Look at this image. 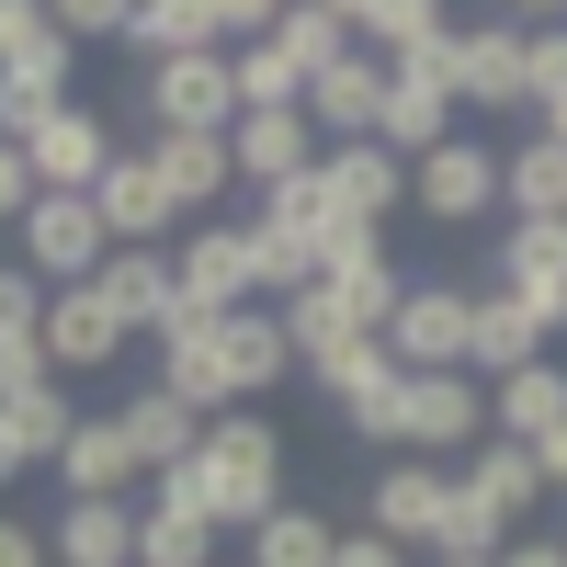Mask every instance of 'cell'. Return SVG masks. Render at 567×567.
<instances>
[{"mask_svg":"<svg viewBox=\"0 0 567 567\" xmlns=\"http://www.w3.org/2000/svg\"><path fill=\"white\" fill-rule=\"evenodd\" d=\"M284 420L272 409H216L205 420V454L194 465H171V477H148V499L171 511H205L216 534H261L272 511H284Z\"/></svg>","mask_w":567,"mask_h":567,"instance_id":"6da1fadb","label":"cell"},{"mask_svg":"<svg viewBox=\"0 0 567 567\" xmlns=\"http://www.w3.org/2000/svg\"><path fill=\"white\" fill-rule=\"evenodd\" d=\"M409 80H443L454 114H523V23H454L432 58H409Z\"/></svg>","mask_w":567,"mask_h":567,"instance_id":"7a4b0ae2","label":"cell"},{"mask_svg":"<svg viewBox=\"0 0 567 567\" xmlns=\"http://www.w3.org/2000/svg\"><path fill=\"white\" fill-rule=\"evenodd\" d=\"M488 443V386L477 374H398V420H386V454H420V465H443V454H477Z\"/></svg>","mask_w":567,"mask_h":567,"instance_id":"3957f363","label":"cell"},{"mask_svg":"<svg viewBox=\"0 0 567 567\" xmlns=\"http://www.w3.org/2000/svg\"><path fill=\"white\" fill-rule=\"evenodd\" d=\"M103 261H114V227H103L91 194H34L23 205V272L45 296H58V284H103Z\"/></svg>","mask_w":567,"mask_h":567,"instance_id":"277c9868","label":"cell"},{"mask_svg":"<svg viewBox=\"0 0 567 567\" xmlns=\"http://www.w3.org/2000/svg\"><path fill=\"white\" fill-rule=\"evenodd\" d=\"M171 261H182V307H205V318H227V307H272V296H261L250 216H205V227H182Z\"/></svg>","mask_w":567,"mask_h":567,"instance_id":"5b68a950","label":"cell"},{"mask_svg":"<svg viewBox=\"0 0 567 567\" xmlns=\"http://www.w3.org/2000/svg\"><path fill=\"white\" fill-rule=\"evenodd\" d=\"M148 125L159 136H227V125H239V58H227V45L159 58L148 69Z\"/></svg>","mask_w":567,"mask_h":567,"instance_id":"8992f818","label":"cell"},{"mask_svg":"<svg viewBox=\"0 0 567 567\" xmlns=\"http://www.w3.org/2000/svg\"><path fill=\"white\" fill-rule=\"evenodd\" d=\"M409 205L443 216V227H477V216H511V182H499V148L488 136H443L432 159H409Z\"/></svg>","mask_w":567,"mask_h":567,"instance_id":"52a82bcc","label":"cell"},{"mask_svg":"<svg viewBox=\"0 0 567 567\" xmlns=\"http://www.w3.org/2000/svg\"><path fill=\"white\" fill-rule=\"evenodd\" d=\"M443 499H454V477H443V465L386 454V465H374V488H363V534H386L398 556H432V534H443Z\"/></svg>","mask_w":567,"mask_h":567,"instance_id":"ba28073f","label":"cell"},{"mask_svg":"<svg viewBox=\"0 0 567 567\" xmlns=\"http://www.w3.org/2000/svg\"><path fill=\"white\" fill-rule=\"evenodd\" d=\"M465 329H477V296H465V284H409L398 318H386V352H398V374H454Z\"/></svg>","mask_w":567,"mask_h":567,"instance_id":"9c48e42d","label":"cell"},{"mask_svg":"<svg viewBox=\"0 0 567 567\" xmlns=\"http://www.w3.org/2000/svg\"><path fill=\"white\" fill-rule=\"evenodd\" d=\"M23 159H34V194H91V182L114 171V114H91L69 91V103L23 136Z\"/></svg>","mask_w":567,"mask_h":567,"instance_id":"30bf717a","label":"cell"},{"mask_svg":"<svg viewBox=\"0 0 567 567\" xmlns=\"http://www.w3.org/2000/svg\"><path fill=\"white\" fill-rule=\"evenodd\" d=\"M91 205H103L114 250H171V239H182V205H171V182H159L148 148H114V171L91 182Z\"/></svg>","mask_w":567,"mask_h":567,"instance_id":"8fae6325","label":"cell"},{"mask_svg":"<svg viewBox=\"0 0 567 567\" xmlns=\"http://www.w3.org/2000/svg\"><path fill=\"white\" fill-rule=\"evenodd\" d=\"M45 477H58V499H148V465H136L114 409H80V432H69V454Z\"/></svg>","mask_w":567,"mask_h":567,"instance_id":"7c38bea8","label":"cell"},{"mask_svg":"<svg viewBox=\"0 0 567 567\" xmlns=\"http://www.w3.org/2000/svg\"><path fill=\"white\" fill-rule=\"evenodd\" d=\"M125 341H136V329L114 318L103 284H58V296H45V363H58V374H114Z\"/></svg>","mask_w":567,"mask_h":567,"instance_id":"4fadbf2b","label":"cell"},{"mask_svg":"<svg viewBox=\"0 0 567 567\" xmlns=\"http://www.w3.org/2000/svg\"><path fill=\"white\" fill-rule=\"evenodd\" d=\"M318 182L341 194L352 227H374V239H386V216L409 205V159L386 148V136H341V148H318Z\"/></svg>","mask_w":567,"mask_h":567,"instance_id":"5bb4252c","label":"cell"},{"mask_svg":"<svg viewBox=\"0 0 567 567\" xmlns=\"http://www.w3.org/2000/svg\"><path fill=\"white\" fill-rule=\"evenodd\" d=\"M318 148H329V136L307 125V103H284V114H239V125H227V159H239L250 194H272V182H307Z\"/></svg>","mask_w":567,"mask_h":567,"instance_id":"9a60e30c","label":"cell"},{"mask_svg":"<svg viewBox=\"0 0 567 567\" xmlns=\"http://www.w3.org/2000/svg\"><path fill=\"white\" fill-rule=\"evenodd\" d=\"M499 296H523L567 329V216H511L499 227Z\"/></svg>","mask_w":567,"mask_h":567,"instance_id":"2e32d148","label":"cell"},{"mask_svg":"<svg viewBox=\"0 0 567 567\" xmlns=\"http://www.w3.org/2000/svg\"><path fill=\"white\" fill-rule=\"evenodd\" d=\"M307 125L341 148V136H374L386 125V58L374 45H352V58H329L318 80H307Z\"/></svg>","mask_w":567,"mask_h":567,"instance_id":"e0dca14e","label":"cell"},{"mask_svg":"<svg viewBox=\"0 0 567 567\" xmlns=\"http://www.w3.org/2000/svg\"><path fill=\"white\" fill-rule=\"evenodd\" d=\"M114 420H125V443H136V465H148V477H171V465H194L205 454V409L194 398H171L159 374L136 398H114Z\"/></svg>","mask_w":567,"mask_h":567,"instance_id":"ac0fdd59","label":"cell"},{"mask_svg":"<svg viewBox=\"0 0 567 567\" xmlns=\"http://www.w3.org/2000/svg\"><path fill=\"white\" fill-rule=\"evenodd\" d=\"M545 307H523V296H477V329H465V374H477V386H499V374H523V363H545Z\"/></svg>","mask_w":567,"mask_h":567,"instance_id":"d6986e66","label":"cell"},{"mask_svg":"<svg viewBox=\"0 0 567 567\" xmlns=\"http://www.w3.org/2000/svg\"><path fill=\"white\" fill-rule=\"evenodd\" d=\"M69 58H80V45L58 34V12H45V0H0V80H23V91H45V103H69Z\"/></svg>","mask_w":567,"mask_h":567,"instance_id":"ffe728a7","label":"cell"},{"mask_svg":"<svg viewBox=\"0 0 567 567\" xmlns=\"http://www.w3.org/2000/svg\"><path fill=\"white\" fill-rule=\"evenodd\" d=\"M103 296H114V318L136 329V341H159V329L194 318V307H182V261L171 250H114L103 261Z\"/></svg>","mask_w":567,"mask_h":567,"instance_id":"44dd1931","label":"cell"},{"mask_svg":"<svg viewBox=\"0 0 567 567\" xmlns=\"http://www.w3.org/2000/svg\"><path fill=\"white\" fill-rule=\"evenodd\" d=\"M148 159H159V182H171L182 227L227 216V194H239V159H227V136H148Z\"/></svg>","mask_w":567,"mask_h":567,"instance_id":"7402d4cb","label":"cell"},{"mask_svg":"<svg viewBox=\"0 0 567 567\" xmlns=\"http://www.w3.org/2000/svg\"><path fill=\"white\" fill-rule=\"evenodd\" d=\"M216 352H227V386H239V409H250V398H272L284 374H296L284 307H227V318H216Z\"/></svg>","mask_w":567,"mask_h":567,"instance_id":"603a6c76","label":"cell"},{"mask_svg":"<svg viewBox=\"0 0 567 567\" xmlns=\"http://www.w3.org/2000/svg\"><path fill=\"white\" fill-rule=\"evenodd\" d=\"M58 567H136V499H58Z\"/></svg>","mask_w":567,"mask_h":567,"instance_id":"cb8c5ba5","label":"cell"},{"mask_svg":"<svg viewBox=\"0 0 567 567\" xmlns=\"http://www.w3.org/2000/svg\"><path fill=\"white\" fill-rule=\"evenodd\" d=\"M318 386H329V409H341L363 443H386V420H398V352H386V341H352Z\"/></svg>","mask_w":567,"mask_h":567,"instance_id":"d4e9b609","label":"cell"},{"mask_svg":"<svg viewBox=\"0 0 567 567\" xmlns=\"http://www.w3.org/2000/svg\"><path fill=\"white\" fill-rule=\"evenodd\" d=\"M159 386H171V398H194L205 420H216V409H239V386H227V352H216V318H205V307L182 318V329H159Z\"/></svg>","mask_w":567,"mask_h":567,"instance_id":"484cf974","label":"cell"},{"mask_svg":"<svg viewBox=\"0 0 567 567\" xmlns=\"http://www.w3.org/2000/svg\"><path fill=\"white\" fill-rule=\"evenodd\" d=\"M318 284H329V307H341L352 329H374V341H386V318H398V296H409V272L386 261V239H363V250H341V261H329Z\"/></svg>","mask_w":567,"mask_h":567,"instance_id":"4316f807","label":"cell"},{"mask_svg":"<svg viewBox=\"0 0 567 567\" xmlns=\"http://www.w3.org/2000/svg\"><path fill=\"white\" fill-rule=\"evenodd\" d=\"M374 136H386L398 159H432L443 136H465V114H454V91H443V80H409V69H386V125H374Z\"/></svg>","mask_w":567,"mask_h":567,"instance_id":"83f0119b","label":"cell"},{"mask_svg":"<svg viewBox=\"0 0 567 567\" xmlns=\"http://www.w3.org/2000/svg\"><path fill=\"white\" fill-rule=\"evenodd\" d=\"M556 420H567V374H556V363H523V374H499V386H488V432H499V443H545Z\"/></svg>","mask_w":567,"mask_h":567,"instance_id":"f1b7e54d","label":"cell"},{"mask_svg":"<svg viewBox=\"0 0 567 567\" xmlns=\"http://www.w3.org/2000/svg\"><path fill=\"white\" fill-rule=\"evenodd\" d=\"M239 556L250 567H329V556H341V523H329L318 499H284L261 534H239Z\"/></svg>","mask_w":567,"mask_h":567,"instance_id":"f546056e","label":"cell"},{"mask_svg":"<svg viewBox=\"0 0 567 567\" xmlns=\"http://www.w3.org/2000/svg\"><path fill=\"white\" fill-rule=\"evenodd\" d=\"M216 523L205 511H171V499H136V567H216Z\"/></svg>","mask_w":567,"mask_h":567,"instance_id":"4dcf8cb0","label":"cell"},{"mask_svg":"<svg viewBox=\"0 0 567 567\" xmlns=\"http://www.w3.org/2000/svg\"><path fill=\"white\" fill-rule=\"evenodd\" d=\"M499 182H511V216H567V136H523V148H499Z\"/></svg>","mask_w":567,"mask_h":567,"instance_id":"1f68e13d","label":"cell"},{"mask_svg":"<svg viewBox=\"0 0 567 567\" xmlns=\"http://www.w3.org/2000/svg\"><path fill=\"white\" fill-rule=\"evenodd\" d=\"M125 45L159 69V58H194V45H227V34H216V0H136Z\"/></svg>","mask_w":567,"mask_h":567,"instance_id":"d6a6232c","label":"cell"},{"mask_svg":"<svg viewBox=\"0 0 567 567\" xmlns=\"http://www.w3.org/2000/svg\"><path fill=\"white\" fill-rule=\"evenodd\" d=\"M284 341H296V374H329L352 341H374V329H352L341 307H329V284H307V296H284Z\"/></svg>","mask_w":567,"mask_h":567,"instance_id":"836d02e7","label":"cell"},{"mask_svg":"<svg viewBox=\"0 0 567 567\" xmlns=\"http://www.w3.org/2000/svg\"><path fill=\"white\" fill-rule=\"evenodd\" d=\"M0 420H12L23 465H58L69 432H80V398H69V386H23V398H0Z\"/></svg>","mask_w":567,"mask_h":567,"instance_id":"e575fe53","label":"cell"},{"mask_svg":"<svg viewBox=\"0 0 567 567\" xmlns=\"http://www.w3.org/2000/svg\"><path fill=\"white\" fill-rule=\"evenodd\" d=\"M465 488H477V499H499L511 523H523V511L545 499V477H534V443H499V432H488L477 454H465Z\"/></svg>","mask_w":567,"mask_h":567,"instance_id":"d590c367","label":"cell"},{"mask_svg":"<svg viewBox=\"0 0 567 567\" xmlns=\"http://www.w3.org/2000/svg\"><path fill=\"white\" fill-rule=\"evenodd\" d=\"M523 114L534 125H567V23L523 34Z\"/></svg>","mask_w":567,"mask_h":567,"instance_id":"8d00e7d4","label":"cell"},{"mask_svg":"<svg viewBox=\"0 0 567 567\" xmlns=\"http://www.w3.org/2000/svg\"><path fill=\"white\" fill-rule=\"evenodd\" d=\"M45 12H58V34H69V45H125L136 0H45Z\"/></svg>","mask_w":567,"mask_h":567,"instance_id":"74e56055","label":"cell"},{"mask_svg":"<svg viewBox=\"0 0 567 567\" xmlns=\"http://www.w3.org/2000/svg\"><path fill=\"white\" fill-rule=\"evenodd\" d=\"M23 386H58V363H45V329H0V398Z\"/></svg>","mask_w":567,"mask_h":567,"instance_id":"f35d334b","label":"cell"},{"mask_svg":"<svg viewBox=\"0 0 567 567\" xmlns=\"http://www.w3.org/2000/svg\"><path fill=\"white\" fill-rule=\"evenodd\" d=\"M284 12H296V0H216V34H227V45H261Z\"/></svg>","mask_w":567,"mask_h":567,"instance_id":"ab89813d","label":"cell"},{"mask_svg":"<svg viewBox=\"0 0 567 567\" xmlns=\"http://www.w3.org/2000/svg\"><path fill=\"white\" fill-rule=\"evenodd\" d=\"M0 329H45V284L23 261H0Z\"/></svg>","mask_w":567,"mask_h":567,"instance_id":"60d3db41","label":"cell"},{"mask_svg":"<svg viewBox=\"0 0 567 567\" xmlns=\"http://www.w3.org/2000/svg\"><path fill=\"white\" fill-rule=\"evenodd\" d=\"M34 205V159H23V136H0V227H23Z\"/></svg>","mask_w":567,"mask_h":567,"instance_id":"b9f144b4","label":"cell"},{"mask_svg":"<svg viewBox=\"0 0 567 567\" xmlns=\"http://www.w3.org/2000/svg\"><path fill=\"white\" fill-rule=\"evenodd\" d=\"M0 567H58V545H45V523H23V511H0Z\"/></svg>","mask_w":567,"mask_h":567,"instance_id":"7bdbcfd3","label":"cell"},{"mask_svg":"<svg viewBox=\"0 0 567 567\" xmlns=\"http://www.w3.org/2000/svg\"><path fill=\"white\" fill-rule=\"evenodd\" d=\"M329 567H420V556H398L386 534H341V556H329Z\"/></svg>","mask_w":567,"mask_h":567,"instance_id":"ee69618b","label":"cell"},{"mask_svg":"<svg viewBox=\"0 0 567 567\" xmlns=\"http://www.w3.org/2000/svg\"><path fill=\"white\" fill-rule=\"evenodd\" d=\"M534 477H545V499H567V420H556V432L534 443Z\"/></svg>","mask_w":567,"mask_h":567,"instance_id":"f6af8a7d","label":"cell"},{"mask_svg":"<svg viewBox=\"0 0 567 567\" xmlns=\"http://www.w3.org/2000/svg\"><path fill=\"white\" fill-rule=\"evenodd\" d=\"M499 23H523V34H545V23H567V0H499Z\"/></svg>","mask_w":567,"mask_h":567,"instance_id":"bcb514c9","label":"cell"},{"mask_svg":"<svg viewBox=\"0 0 567 567\" xmlns=\"http://www.w3.org/2000/svg\"><path fill=\"white\" fill-rule=\"evenodd\" d=\"M23 477H34V465H23V443H12V420H0V499H12Z\"/></svg>","mask_w":567,"mask_h":567,"instance_id":"7dc6e473","label":"cell"},{"mask_svg":"<svg viewBox=\"0 0 567 567\" xmlns=\"http://www.w3.org/2000/svg\"><path fill=\"white\" fill-rule=\"evenodd\" d=\"M499 567H567V545H534V534H523V545H511Z\"/></svg>","mask_w":567,"mask_h":567,"instance_id":"c3c4849f","label":"cell"},{"mask_svg":"<svg viewBox=\"0 0 567 567\" xmlns=\"http://www.w3.org/2000/svg\"><path fill=\"white\" fill-rule=\"evenodd\" d=\"M318 12H329V23H352V34H363V23H374V0H318Z\"/></svg>","mask_w":567,"mask_h":567,"instance_id":"681fc988","label":"cell"},{"mask_svg":"<svg viewBox=\"0 0 567 567\" xmlns=\"http://www.w3.org/2000/svg\"><path fill=\"white\" fill-rule=\"evenodd\" d=\"M432 567H499V556H432Z\"/></svg>","mask_w":567,"mask_h":567,"instance_id":"f907efd6","label":"cell"}]
</instances>
